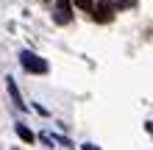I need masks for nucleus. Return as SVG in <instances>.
Wrapping results in <instances>:
<instances>
[{
	"instance_id": "nucleus-6",
	"label": "nucleus",
	"mask_w": 153,
	"mask_h": 150,
	"mask_svg": "<svg viewBox=\"0 0 153 150\" xmlns=\"http://www.w3.org/2000/svg\"><path fill=\"white\" fill-rule=\"evenodd\" d=\"M81 150H100L97 145H92V142H86V145H81Z\"/></svg>"
},
{
	"instance_id": "nucleus-5",
	"label": "nucleus",
	"mask_w": 153,
	"mask_h": 150,
	"mask_svg": "<svg viewBox=\"0 0 153 150\" xmlns=\"http://www.w3.org/2000/svg\"><path fill=\"white\" fill-rule=\"evenodd\" d=\"M75 6H78V8H84V11H92V6H95V3H92V0H75Z\"/></svg>"
},
{
	"instance_id": "nucleus-1",
	"label": "nucleus",
	"mask_w": 153,
	"mask_h": 150,
	"mask_svg": "<svg viewBox=\"0 0 153 150\" xmlns=\"http://www.w3.org/2000/svg\"><path fill=\"white\" fill-rule=\"evenodd\" d=\"M20 64L25 72H31V75H48V61H45L42 56H36V53H31V50H22L20 53Z\"/></svg>"
},
{
	"instance_id": "nucleus-3",
	"label": "nucleus",
	"mask_w": 153,
	"mask_h": 150,
	"mask_svg": "<svg viewBox=\"0 0 153 150\" xmlns=\"http://www.w3.org/2000/svg\"><path fill=\"white\" fill-rule=\"evenodd\" d=\"M6 89H8V95H11V100H14V106L20 111H25L28 106L22 103V98H20V89H17V83H14V78H6Z\"/></svg>"
},
{
	"instance_id": "nucleus-2",
	"label": "nucleus",
	"mask_w": 153,
	"mask_h": 150,
	"mask_svg": "<svg viewBox=\"0 0 153 150\" xmlns=\"http://www.w3.org/2000/svg\"><path fill=\"white\" fill-rule=\"evenodd\" d=\"M70 20H73L70 0H56V8H53V22H56V25H67Z\"/></svg>"
},
{
	"instance_id": "nucleus-4",
	"label": "nucleus",
	"mask_w": 153,
	"mask_h": 150,
	"mask_svg": "<svg viewBox=\"0 0 153 150\" xmlns=\"http://www.w3.org/2000/svg\"><path fill=\"white\" fill-rule=\"evenodd\" d=\"M14 128H17V136H20L25 145H33V142H36V134H33L31 128H25V125H14Z\"/></svg>"
}]
</instances>
